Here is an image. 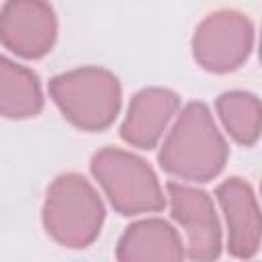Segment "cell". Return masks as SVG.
Segmentation results:
<instances>
[{
  "instance_id": "cell-1",
  "label": "cell",
  "mask_w": 262,
  "mask_h": 262,
  "mask_svg": "<svg viewBox=\"0 0 262 262\" xmlns=\"http://www.w3.org/2000/svg\"><path fill=\"white\" fill-rule=\"evenodd\" d=\"M229 147L205 102H188L168 131L158 162L164 172L188 182H209L227 164Z\"/></svg>"
},
{
  "instance_id": "cell-2",
  "label": "cell",
  "mask_w": 262,
  "mask_h": 262,
  "mask_svg": "<svg viewBox=\"0 0 262 262\" xmlns=\"http://www.w3.org/2000/svg\"><path fill=\"white\" fill-rule=\"evenodd\" d=\"M41 219L53 242L80 250L100 235L104 205L96 188L82 174L66 172L49 184Z\"/></svg>"
},
{
  "instance_id": "cell-3",
  "label": "cell",
  "mask_w": 262,
  "mask_h": 262,
  "mask_svg": "<svg viewBox=\"0 0 262 262\" xmlns=\"http://www.w3.org/2000/svg\"><path fill=\"white\" fill-rule=\"evenodd\" d=\"M49 96L61 115L82 131H104L121 111V84L104 68L86 66L49 80Z\"/></svg>"
},
{
  "instance_id": "cell-4",
  "label": "cell",
  "mask_w": 262,
  "mask_h": 262,
  "mask_svg": "<svg viewBox=\"0 0 262 262\" xmlns=\"http://www.w3.org/2000/svg\"><path fill=\"white\" fill-rule=\"evenodd\" d=\"M90 170L119 215L158 213L166 207L156 172L143 158L131 151L102 147L92 156Z\"/></svg>"
},
{
  "instance_id": "cell-5",
  "label": "cell",
  "mask_w": 262,
  "mask_h": 262,
  "mask_svg": "<svg viewBox=\"0 0 262 262\" xmlns=\"http://www.w3.org/2000/svg\"><path fill=\"white\" fill-rule=\"evenodd\" d=\"M254 49V25L235 8L207 14L192 35V57L211 74H229L242 68Z\"/></svg>"
},
{
  "instance_id": "cell-6",
  "label": "cell",
  "mask_w": 262,
  "mask_h": 262,
  "mask_svg": "<svg viewBox=\"0 0 262 262\" xmlns=\"http://www.w3.org/2000/svg\"><path fill=\"white\" fill-rule=\"evenodd\" d=\"M57 39V16L47 0H6L0 8V45L23 59L47 55Z\"/></svg>"
},
{
  "instance_id": "cell-7",
  "label": "cell",
  "mask_w": 262,
  "mask_h": 262,
  "mask_svg": "<svg viewBox=\"0 0 262 262\" xmlns=\"http://www.w3.org/2000/svg\"><path fill=\"white\" fill-rule=\"evenodd\" d=\"M172 217L186 233L184 256L190 260H215L221 254V225L213 199L194 186L182 182L166 184Z\"/></svg>"
},
{
  "instance_id": "cell-8",
  "label": "cell",
  "mask_w": 262,
  "mask_h": 262,
  "mask_svg": "<svg viewBox=\"0 0 262 262\" xmlns=\"http://www.w3.org/2000/svg\"><path fill=\"white\" fill-rule=\"evenodd\" d=\"M215 196L227 223V252L239 260L254 258L260 250L262 219L252 186L231 176L215 188Z\"/></svg>"
},
{
  "instance_id": "cell-9",
  "label": "cell",
  "mask_w": 262,
  "mask_h": 262,
  "mask_svg": "<svg viewBox=\"0 0 262 262\" xmlns=\"http://www.w3.org/2000/svg\"><path fill=\"white\" fill-rule=\"evenodd\" d=\"M180 106V96L168 88H143L139 90L127 108L121 123V137L125 143L139 149H154L170 121Z\"/></svg>"
},
{
  "instance_id": "cell-10",
  "label": "cell",
  "mask_w": 262,
  "mask_h": 262,
  "mask_svg": "<svg viewBox=\"0 0 262 262\" xmlns=\"http://www.w3.org/2000/svg\"><path fill=\"white\" fill-rule=\"evenodd\" d=\"M117 260L121 262H145V260H182L184 244L178 231L164 219H141L125 227L119 237Z\"/></svg>"
},
{
  "instance_id": "cell-11",
  "label": "cell",
  "mask_w": 262,
  "mask_h": 262,
  "mask_svg": "<svg viewBox=\"0 0 262 262\" xmlns=\"http://www.w3.org/2000/svg\"><path fill=\"white\" fill-rule=\"evenodd\" d=\"M43 102L39 76L0 55V117L31 119L43 111Z\"/></svg>"
},
{
  "instance_id": "cell-12",
  "label": "cell",
  "mask_w": 262,
  "mask_h": 262,
  "mask_svg": "<svg viewBox=\"0 0 262 262\" xmlns=\"http://www.w3.org/2000/svg\"><path fill=\"white\" fill-rule=\"evenodd\" d=\"M215 108L225 131L235 143L252 147L258 141L262 127V108L256 94L246 90L223 92L217 96Z\"/></svg>"
}]
</instances>
